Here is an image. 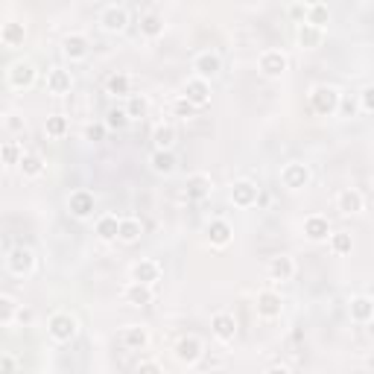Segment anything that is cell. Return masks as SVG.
Instances as JSON below:
<instances>
[{
  "instance_id": "20",
  "label": "cell",
  "mask_w": 374,
  "mask_h": 374,
  "mask_svg": "<svg viewBox=\"0 0 374 374\" xmlns=\"http://www.w3.org/2000/svg\"><path fill=\"white\" fill-rule=\"evenodd\" d=\"M331 223H327V216L322 214H313L304 219V237L310 240V243H325V240H331Z\"/></svg>"
},
{
  "instance_id": "1",
  "label": "cell",
  "mask_w": 374,
  "mask_h": 374,
  "mask_svg": "<svg viewBox=\"0 0 374 374\" xmlns=\"http://www.w3.org/2000/svg\"><path fill=\"white\" fill-rule=\"evenodd\" d=\"M339 105H342V94H339V88L327 85V82L310 88V108L319 117H334L339 112Z\"/></svg>"
},
{
  "instance_id": "51",
  "label": "cell",
  "mask_w": 374,
  "mask_h": 374,
  "mask_svg": "<svg viewBox=\"0 0 374 374\" xmlns=\"http://www.w3.org/2000/svg\"><path fill=\"white\" fill-rule=\"evenodd\" d=\"M258 205H260V208H263V205H269V193H263V190H260V199H258Z\"/></svg>"
},
{
  "instance_id": "32",
  "label": "cell",
  "mask_w": 374,
  "mask_h": 374,
  "mask_svg": "<svg viewBox=\"0 0 374 374\" xmlns=\"http://www.w3.org/2000/svg\"><path fill=\"white\" fill-rule=\"evenodd\" d=\"M167 24H164V18L158 12H144L140 15V36L144 38H161Z\"/></svg>"
},
{
  "instance_id": "17",
  "label": "cell",
  "mask_w": 374,
  "mask_h": 374,
  "mask_svg": "<svg viewBox=\"0 0 374 374\" xmlns=\"http://www.w3.org/2000/svg\"><path fill=\"white\" fill-rule=\"evenodd\" d=\"M205 237L214 249H225L231 240H234V228H231L228 219H211L208 228H205Z\"/></svg>"
},
{
  "instance_id": "10",
  "label": "cell",
  "mask_w": 374,
  "mask_h": 374,
  "mask_svg": "<svg viewBox=\"0 0 374 374\" xmlns=\"http://www.w3.org/2000/svg\"><path fill=\"white\" fill-rule=\"evenodd\" d=\"M100 27L103 32H108V36H117V32H123L129 27V12H126V6H105L103 12H100Z\"/></svg>"
},
{
  "instance_id": "53",
  "label": "cell",
  "mask_w": 374,
  "mask_h": 374,
  "mask_svg": "<svg viewBox=\"0 0 374 374\" xmlns=\"http://www.w3.org/2000/svg\"><path fill=\"white\" fill-rule=\"evenodd\" d=\"M214 374H228V371H214Z\"/></svg>"
},
{
  "instance_id": "47",
  "label": "cell",
  "mask_w": 374,
  "mask_h": 374,
  "mask_svg": "<svg viewBox=\"0 0 374 374\" xmlns=\"http://www.w3.org/2000/svg\"><path fill=\"white\" fill-rule=\"evenodd\" d=\"M0 374H18V360L12 354L0 357Z\"/></svg>"
},
{
  "instance_id": "30",
  "label": "cell",
  "mask_w": 374,
  "mask_h": 374,
  "mask_svg": "<svg viewBox=\"0 0 374 374\" xmlns=\"http://www.w3.org/2000/svg\"><path fill=\"white\" fill-rule=\"evenodd\" d=\"M295 275V260L290 255H278L269 260V278L272 281H290Z\"/></svg>"
},
{
  "instance_id": "49",
  "label": "cell",
  "mask_w": 374,
  "mask_h": 374,
  "mask_svg": "<svg viewBox=\"0 0 374 374\" xmlns=\"http://www.w3.org/2000/svg\"><path fill=\"white\" fill-rule=\"evenodd\" d=\"M18 322H21V325H29V322H32V310H24V307H21V316H18Z\"/></svg>"
},
{
  "instance_id": "26",
  "label": "cell",
  "mask_w": 374,
  "mask_h": 374,
  "mask_svg": "<svg viewBox=\"0 0 374 374\" xmlns=\"http://www.w3.org/2000/svg\"><path fill=\"white\" fill-rule=\"evenodd\" d=\"M123 301L132 304V307H147V304H152V287L129 281L123 287Z\"/></svg>"
},
{
  "instance_id": "3",
  "label": "cell",
  "mask_w": 374,
  "mask_h": 374,
  "mask_svg": "<svg viewBox=\"0 0 374 374\" xmlns=\"http://www.w3.org/2000/svg\"><path fill=\"white\" fill-rule=\"evenodd\" d=\"M79 334V322H76V316L71 313H53L47 319V336L53 342H71V339Z\"/></svg>"
},
{
  "instance_id": "25",
  "label": "cell",
  "mask_w": 374,
  "mask_h": 374,
  "mask_svg": "<svg viewBox=\"0 0 374 374\" xmlns=\"http://www.w3.org/2000/svg\"><path fill=\"white\" fill-rule=\"evenodd\" d=\"M140 237H144V223H140L138 216H123V219H120V234H117L120 243L135 246Z\"/></svg>"
},
{
  "instance_id": "15",
  "label": "cell",
  "mask_w": 374,
  "mask_h": 374,
  "mask_svg": "<svg viewBox=\"0 0 374 374\" xmlns=\"http://www.w3.org/2000/svg\"><path fill=\"white\" fill-rule=\"evenodd\" d=\"M255 307H258V316H260V319L272 322V319L281 316V310H284V299H281V292H275V290H260Z\"/></svg>"
},
{
  "instance_id": "9",
  "label": "cell",
  "mask_w": 374,
  "mask_h": 374,
  "mask_svg": "<svg viewBox=\"0 0 374 374\" xmlns=\"http://www.w3.org/2000/svg\"><path fill=\"white\" fill-rule=\"evenodd\" d=\"M260 199V187L251 179H240L231 184V205L234 208H255Z\"/></svg>"
},
{
  "instance_id": "14",
  "label": "cell",
  "mask_w": 374,
  "mask_h": 374,
  "mask_svg": "<svg viewBox=\"0 0 374 374\" xmlns=\"http://www.w3.org/2000/svg\"><path fill=\"white\" fill-rule=\"evenodd\" d=\"M94 208H97V196L91 190H85V187H79V190H73L68 196V211L76 219H88L94 214Z\"/></svg>"
},
{
  "instance_id": "22",
  "label": "cell",
  "mask_w": 374,
  "mask_h": 374,
  "mask_svg": "<svg viewBox=\"0 0 374 374\" xmlns=\"http://www.w3.org/2000/svg\"><path fill=\"white\" fill-rule=\"evenodd\" d=\"M120 345L129 351H144L149 345V331L144 325H126L123 331H120Z\"/></svg>"
},
{
  "instance_id": "33",
  "label": "cell",
  "mask_w": 374,
  "mask_h": 374,
  "mask_svg": "<svg viewBox=\"0 0 374 374\" xmlns=\"http://www.w3.org/2000/svg\"><path fill=\"white\" fill-rule=\"evenodd\" d=\"M105 94H112V97H132V76L129 73H112L105 79Z\"/></svg>"
},
{
  "instance_id": "18",
  "label": "cell",
  "mask_w": 374,
  "mask_h": 374,
  "mask_svg": "<svg viewBox=\"0 0 374 374\" xmlns=\"http://www.w3.org/2000/svg\"><path fill=\"white\" fill-rule=\"evenodd\" d=\"M362 208H366V199H362V193L357 187H345V190L336 193V211L339 214L354 216V214H362Z\"/></svg>"
},
{
  "instance_id": "12",
  "label": "cell",
  "mask_w": 374,
  "mask_h": 374,
  "mask_svg": "<svg viewBox=\"0 0 374 374\" xmlns=\"http://www.w3.org/2000/svg\"><path fill=\"white\" fill-rule=\"evenodd\" d=\"M219 71H223V59H219V53H214V50L196 53V59H193V76H199V79L211 82Z\"/></svg>"
},
{
  "instance_id": "45",
  "label": "cell",
  "mask_w": 374,
  "mask_h": 374,
  "mask_svg": "<svg viewBox=\"0 0 374 374\" xmlns=\"http://www.w3.org/2000/svg\"><path fill=\"white\" fill-rule=\"evenodd\" d=\"M135 374H164V369H161L158 360H140L138 369H135Z\"/></svg>"
},
{
  "instance_id": "38",
  "label": "cell",
  "mask_w": 374,
  "mask_h": 374,
  "mask_svg": "<svg viewBox=\"0 0 374 374\" xmlns=\"http://www.w3.org/2000/svg\"><path fill=\"white\" fill-rule=\"evenodd\" d=\"M24 155H27V152H24V147H21L18 140H6V144L0 147V158H3L6 167H18Z\"/></svg>"
},
{
  "instance_id": "37",
  "label": "cell",
  "mask_w": 374,
  "mask_h": 374,
  "mask_svg": "<svg viewBox=\"0 0 374 374\" xmlns=\"http://www.w3.org/2000/svg\"><path fill=\"white\" fill-rule=\"evenodd\" d=\"M304 24H313V27H319V29H325L327 24H331V9H327V3H310Z\"/></svg>"
},
{
  "instance_id": "43",
  "label": "cell",
  "mask_w": 374,
  "mask_h": 374,
  "mask_svg": "<svg viewBox=\"0 0 374 374\" xmlns=\"http://www.w3.org/2000/svg\"><path fill=\"white\" fill-rule=\"evenodd\" d=\"M360 108H362L366 114H374V82L366 85V88L360 91Z\"/></svg>"
},
{
  "instance_id": "2",
  "label": "cell",
  "mask_w": 374,
  "mask_h": 374,
  "mask_svg": "<svg viewBox=\"0 0 374 374\" xmlns=\"http://www.w3.org/2000/svg\"><path fill=\"white\" fill-rule=\"evenodd\" d=\"M38 79V71L36 64L27 62V59H18L6 68V85L12 88V91H27V88H32Z\"/></svg>"
},
{
  "instance_id": "23",
  "label": "cell",
  "mask_w": 374,
  "mask_h": 374,
  "mask_svg": "<svg viewBox=\"0 0 374 374\" xmlns=\"http://www.w3.org/2000/svg\"><path fill=\"white\" fill-rule=\"evenodd\" d=\"M24 41H27V24H21V21H6V24L0 27V44H3V47L15 50Z\"/></svg>"
},
{
  "instance_id": "28",
  "label": "cell",
  "mask_w": 374,
  "mask_h": 374,
  "mask_svg": "<svg viewBox=\"0 0 374 374\" xmlns=\"http://www.w3.org/2000/svg\"><path fill=\"white\" fill-rule=\"evenodd\" d=\"M348 313H351V319H354V322L369 325L371 319H374V301L369 299V295H354V299H351V304H348Z\"/></svg>"
},
{
  "instance_id": "5",
  "label": "cell",
  "mask_w": 374,
  "mask_h": 374,
  "mask_svg": "<svg viewBox=\"0 0 374 374\" xmlns=\"http://www.w3.org/2000/svg\"><path fill=\"white\" fill-rule=\"evenodd\" d=\"M310 179H313V173L301 161H290V164H284V170H281V184L287 187V190H304V187L310 184Z\"/></svg>"
},
{
  "instance_id": "46",
  "label": "cell",
  "mask_w": 374,
  "mask_h": 374,
  "mask_svg": "<svg viewBox=\"0 0 374 374\" xmlns=\"http://www.w3.org/2000/svg\"><path fill=\"white\" fill-rule=\"evenodd\" d=\"M307 9H310V3H290V6H287V12H290V18L299 21V24H304Z\"/></svg>"
},
{
  "instance_id": "50",
  "label": "cell",
  "mask_w": 374,
  "mask_h": 374,
  "mask_svg": "<svg viewBox=\"0 0 374 374\" xmlns=\"http://www.w3.org/2000/svg\"><path fill=\"white\" fill-rule=\"evenodd\" d=\"M266 374H292V371H290L287 366H269V369H266Z\"/></svg>"
},
{
  "instance_id": "34",
  "label": "cell",
  "mask_w": 374,
  "mask_h": 374,
  "mask_svg": "<svg viewBox=\"0 0 374 374\" xmlns=\"http://www.w3.org/2000/svg\"><path fill=\"white\" fill-rule=\"evenodd\" d=\"M175 155L173 152H161V149H155L149 155V167H152V173H158V175H170V173H175Z\"/></svg>"
},
{
  "instance_id": "21",
  "label": "cell",
  "mask_w": 374,
  "mask_h": 374,
  "mask_svg": "<svg viewBox=\"0 0 374 374\" xmlns=\"http://www.w3.org/2000/svg\"><path fill=\"white\" fill-rule=\"evenodd\" d=\"M211 331L214 336L219 339V342H234V336H237V319L234 313H214L211 319Z\"/></svg>"
},
{
  "instance_id": "41",
  "label": "cell",
  "mask_w": 374,
  "mask_h": 374,
  "mask_svg": "<svg viewBox=\"0 0 374 374\" xmlns=\"http://www.w3.org/2000/svg\"><path fill=\"white\" fill-rule=\"evenodd\" d=\"M351 249H354V240H351L348 231H336V234H331V251L334 255H351Z\"/></svg>"
},
{
  "instance_id": "42",
  "label": "cell",
  "mask_w": 374,
  "mask_h": 374,
  "mask_svg": "<svg viewBox=\"0 0 374 374\" xmlns=\"http://www.w3.org/2000/svg\"><path fill=\"white\" fill-rule=\"evenodd\" d=\"M173 114H175V117H182V120H190V117L196 114V108H193L190 103H187L184 97H175V100H173Z\"/></svg>"
},
{
  "instance_id": "11",
  "label": "cell",
  "mask_w": 374,
  "mask_h": 374,
  "mask_svg": "<svg viewBox=\"0 0 374 374\" xmlns=\"http://www.w3.org/2000/svg\"><path fill=\"white\" fill-rule=\"evenodd\" d=\"M62 53L71 62H82V59H88V53H91V38H88L85 32H68V36L62 38Z\"/></svg>"
},
{
  "instance_id": "29",
  "label": "cell",
  "mask_w": 374,
  "mask_h": 374,
  "mask_svg": "<svg viewBox=\"0 0 374 374\" xmlns=\"http://www.w3.org/2000/svg\"><path fill=\"white\" fill-rule=\"evenodd\" d=\"M175 140H179V132H175V126H170V123H158L155 129H152V144H155V149H161V152H173Z\"/></svg>"
},
{
  "instance_id": "31",
  "label": "cell",
  "mask_w": 374,
  "mask_h": 374,
  "mask_svg": "<svg viewBox=\"0 0 374 374\" xmlns=\"http://www.w3.org/2000/svg\"><path fill=\"white\" fill-rule=\"evenodd\" d=\"M18 170H21V175H24V179H41L44 170H47V164H44V158L38 155V152H27V155L21 158Z\"/></svg>"
},
{
  "instance_id": "44",
  "label": "cell",
  "mask_w": 374,
  "mask_h": 374,
  "mask_svg": "<svg viewBox=\"0 0 374 374\" xmlns=\"http://www.w3.org/2000/svg\"><path fill=\"white\" fill-rule=\"evenodd\" d=\"M105 132H108L105 123H88L82 135H85V140H103V138H105Z\"/></svg>"
},
{
  "instance_id": "48",
  "label": "cell",
  "mask_w": 374,
  "mask_h": 374,
  "mask_svg": "<svg viewBox=\"0 0 374 374\" xmlns=\"http://www.w3.org/2000/svg\"><path fill=\"white\" fill-rule=\"evenodd\" d=\"M3 126H6L9 132H24V120H21L18 114H6V117H3Z\"/></svg>"
},
{
  "instance_id": "19",
  "label": "cell",
  "mask_w": 374,
  "mask_h": 374,
  "mask_svg": "<svg viewBox=\"0 0 374 374\" xmlns=\"http://www.w3.org/2000/svg\"><path fill=\"white\" fill-rule=\"evenodd\" d=\"M44 85H47V94H53V97H64V94H71V88H73V73L64 71V68H50V71H47V79H44Z\"/></svg>"
},
{
  "instance_id": "35",
  "label": "cell",
  "mask_w": 374,
  "mask_h": 374,
  "mask_svg": "<svg viewBox=\"0 0 374 374\" xmlns=\"http://www.w3.org/2000/svg\"><path fill=\"white\" fill-rule=\"evenodd\" d=\"M18 316H21L18 301H15L9 292H3V295H0V325H3V327H12Z\"/></svg>"
},
{
  "instance_id": "6",
  "label": "cell",
  "mask_w": 374,
  "mask_h": 374,
  "mask_svg": "<svg viewBox=\"0 0 374 374\" xmlns=\"http://www.w3.org/2000/svg\"><path fill=\"white\" fill-rule=\"evenodd\" d=\"M6 269L12 272L15 278L32 275V269H36V255H32V249H27V246L9 249V255H6Z\"/></svg>"
},
{
  "instance_id": "8",
  "label": "cell",
  "mask_w": 374,
  "mask_h": 374,
  "mask_svg": "<svg viewBox=\"0 0 374 374\" xmlns=\"http://www.w3.org/2000/svg\"><path fill=\"white\" fill-rule=\"evenodd\" d=\"M182 97L193 108H205L208 103H211V82L199 79V76H190V79L184 82V88H182Z\"/></svg>"
},
{
  "instance_id": "27",
  "label": "cell",
  "mask_w": 374,
  "mask_h": 374,
  "mask_svg": "<svg viewBox=\"0 0 374 374\" xmlns=\"http://www.w3.org/2000/svg\"><path fill=\"white\" fill-rule=\"evenodd\" d=\"M120 219H123V216L103 214L100 219H97V225H94V234L100 237L103 243H112V240H117V234H120Z\"/></svg>"
},
{
  "instance_id": "24",
  "label": "cell",
  "mask_w": 374,
  "mask_h": 374,
  "mask_svg": "<svg viewBox=\"0 0 374 374\" xmlns=\"http://www.w3.org/2000/svg\"><path fill=\"white\" fill-rule=\"evenodd\" d=\"M295 41H299L301 50H316L325 44V29H319L313 24H299L295 27Z\"/></svg>"
},
{
  "instance_id": "36",
  "label": "cell",
  "mask_w": 374,
  "mask_h": 374,
  "mask_svg": "<svg viewBox=\"0 0 374 374\" xmlns=\"http://www.w3.org/2000/svg\"><path fill=\"white\" fill-rule=\"evenodd\" d=\"M44 132H47V138H64L71 132V120L64 114H50L47 120H44Z\"/></svg>"
},
{
  "instance_id": "40",
  "label": "cell",
  "mask_w": 374,
  "mask_h": 374,
  "mask_svg": "<svg viewBox=\"0 0 374 374\" xmlns=\"http://www.w3.org/2000/svg\"><path fill=\"white\" fill-rule=\"evenodd\" d=\"M103 123L112 129V132H123V129L132 123V117L126 114V108H108V114H105Z\"/></svg>"
},
{
  "instance_id": "7",
  "label": "cell",
  "mask_w": 374,
  "mask_h": 374,
  "mask_svg": "<svg viewBox=\"0 0 374 374\" xmlns=\"http://www.w3.org/2000/svg\"><path fill=\"white\" fill-rule=\"evenodd\" d=\"M173 351H175V360H179L182 366H196V362L205 357V342L199 336L190 334V336H182Z\"/></svg>"
},
{
  "instance_id": "16",
  "label": "cell",
  "mask_w": 374,
  "mask_h": 374,
  "mask_svg": "<svg viewBox=\"0 0 374 374\" xmlns=\"http://www.w3.org/2000/svg\"><path fill=\"white\" fill-rule=\"evenodd\" d=\"M129 278L135 281V284H147V287H152L155 281H161V263H158V260H152V258L138 260L135 266H132Z\"/></svg>"
},
{
  "instance_id": "13",
  "label": "cell",
  "mask_w": 374,
  "mask_h": 374,
  "mask_svg": "<svg viewBox=\"0 0 374 374\" xmlns=\"http://www.w3.org/2000/svg\"><path fill=\"white\" fill-rule=\"evenodd\" d=\"M184 193H187V199H190V202H202V199H208V196L214 193V179H211L208 173H193V175H187Z\"/></svg>"
},
{
  "instance_id": "39",
  "label": "cell",
  "mask_w": 374,
  "mask_h": 374,
  "mask_svg": "<svg viewBox=\"0 0 374 374\" xmlns=\"http://www.w3.org/2000/svg\"><path fill=\"white\" fill-rule=\"evenodd\" d=\"M126 114L132 117V120H138V117H147V112H149V100L144 94H132L129 100H126Z\"/></svg>"
},
{
  "instance_id": "4",
  "label": "cell",
  "mask_w": 374,
  "mask_h": 374,
  "mask_svg": "<svg viewBox=\"0 0 374 374\" xmlns=\"http://www.w3.org/2000/svg\"><path fill=\"white\" fill-rule=\"evenodd\" d=\"M258 71L266 76V79H281L284 73L290 71V59L284 50H263L258 59Z\"/></svg>"
},
{
  "instance_id": "52",
  "label": "cell",
  "mask_w": 374,
  "mask_h": 374,
  "mask_svg": "<svg viewBox=\"0 0 374 374\" xmlns=\"http://www.w3.org/2000/svg\"><path fill=\"white\" fill-rule=\"evenodd\" d=\"M369 336L374 339V319H371V322H369Z\"/></svg>"
}]
</instances>
